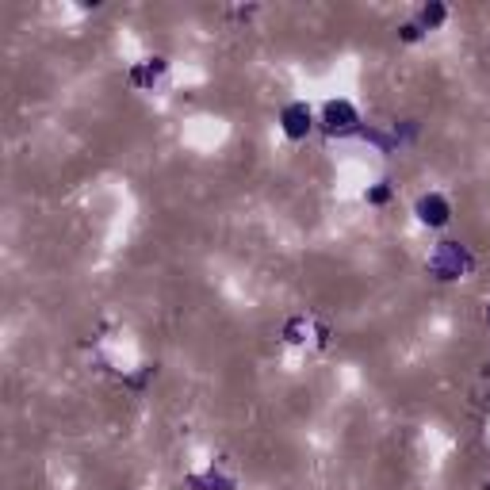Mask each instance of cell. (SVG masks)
Instances as JSON below:
<instances>
[{
	"mask_svg": "<svg viewBox=\"0 0 490 490\" xmlns=\"http://www.w3.org/2000/svg\"><path fill=\"white\" fill-rule=\"evenodd\" d=\"M418 215L426 226H445L448 222V203L440 200V195H426V200L418 203Z\"/></svg>",
	"mask_w": 490,
	"mask_h": 490,
	"instance_id": "obj_1",
	"label": "cell"
},
{
	"mask_svg": "<svg viewBox=\"0 0 490 490\" xmlns=\"http://www.w3.org/2000/svg\"><path fill=\"white\" fill-rule=\"evenodd\" d=\"M284 130H287V138H303L310 130V111L303 103H295V108L284 111Z\"/></svg>",
	"mask_w": 490,
	"mask_h": 490,
	"instance_id": "obj_2",
	"label": "cell"
},
{
	"mask_svg": "<svg viewBox=\"0 0 490 490\" xmlns=\"http://www.w3.org/2000/svg\"><path fill=\"white\" fill-rule=\"evenodd\" d=\"M486 318H490V314H486Z\"/></svg>",
	"mask_w": 490,
	"mask_h": 490,
	"instance_id": "obj_3",
	"label": "cell"
}]
</instances>
